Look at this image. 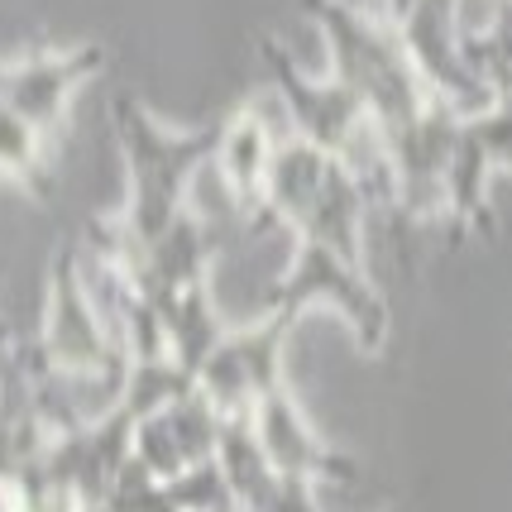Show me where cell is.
<instances>
[{
    "label": "cell",
    "mask_w": 512,
    "mask_h": 512,
    "mask_svg": "<svg viewBox=\"0 0 512 512\" xmlns=\"http://www.w3.org/2000/svg\"><path fill=\"white\" fill-rule=\"evenodd\" d=\"M111 130L125 163V206L87 225V245L134 273L144 254L168 235V225L187 211V192L197 173L216 163L221 120L201 130H173L139 96L120 91L111 96Z\"/></svg>",
    "instance_id": "cell-1"
},
{
    "label": "cell",
    "mask_w": 512,
    "mask_h": 512,
    "mask_svg": "<svg viewBox=\"0 0 512 512\" xmlns=\"http://www.w3.org/2000/svg\"><path fill=\"white\" fill-rule=\"evenodd\" d=\"M297 10L326 34L335 63L331 77L345 82L369 106L379 134L407 130L412 120H422L436 106V96L417 77L398 29L388 20L359 10L355 0H297Z\"/></svg>",
    "instance_id": "cell-3"
},
{
    "label": "cell",
    "mask_w": 512,
    "mask_h": 512,
    "mask_svg": "<svg viewBox=\"0 0 512 512\" xmlns=\"http://www.w3.org/2000/svg\"><path fill=\"white\" fill-rule=\"evenodd\" d=\"M469 130L479 134L493 173H512V96H498L484 115H469Z\"/></svg>",
    "instance_id": "cell-18"
},
{
    "label": "cell",
    "mask_w": 512,
    "mask_h": 512,
    "mask_svg": "<svg viewBox=\"0 0 512 512\" xmlns=\"http://www.w3.org/2000/svg\"><path fill=\"white\" fill-rule=\"evenodd\" d=\"M106 67V48L101 44H77L63 53H29L10 63V91L5 106L15 115H24L39 134L63 130L67 106L82 82H91Z\"/></svg>",
    "instance_id": "cell-12"
},
{
    "label": "cell",
    "mask_w": 512,
    "mask_h": 512,
    "mask_svg": "<svg viewBox=\"0 0 512 512\" xmlns=\"http://www.w3.org/2000/svg\"><path fill=\"white\" fill-rule=\"evenodd\" d=\"M355 5H359V10H369V15H379V20H388L393 29H398V24L407 20V15H412L422 0H355Z\"/></svg>",
    "instance_id": "cell-19"
},
{
    "label": "cell",
    "mask_w": 512,
    "mask_h": 512,
    "mask_svg": "<svg viewBox=\"0 0 512 512\" xmlns=\"http://www.w3.org/2000/svg\"><path fill=\"white\" fill-rule=\"evenodd\" d=\"M312 307H331V312L345 316L364 355H383L388 340H393L388 297L374 288L364 264H355V259H345V254H335L326 245L297 240L288 273L264 297V316H283L288 326H297Z\"/></svg>",
    "instance_id": "cell-5"
},
{
    "label": "cell",
    "mask_w": 512,
    "mask_h": 512,
    "mask_svg": "<svg viewBox=\"0 0 512 512\" xmlns=\"http://www.w3.org/2000/svg\"><path fill=\"white\" fill-rule=\"evenodd\" d=\"M254 48L264 58V72H268V82H273V91L283 96V111H288L297 139H307L312 149L340 158L364 182L369 201L393 211L398 206V197H393V163H388V144H383L369 106L345 82H335V77H326V82L307 77L278 39L259 34Z\"/></svg>",
    "instance_id": "cell-2"
},
{
    "label": "cell",
    "mask_w": 512,
    "mask_h": 512,
    "mask_svg": "<svg viewBox=\"0 0 512 512\" xmlns=\"http://www.w3.org/2000/svg\"><path fill=\"white\" fill-rule=\"evenodd\" d=\"M398 39L407 48V58L417 67V77L426 82V91L450 106V111L484 115L493 106V96L484 91V82L469 72L460 34H455V0H422L407 20L398 24Z\"/></svg>",
    "instance_id": "cell-9"
},
{
    "label": "cell",
    "mask_w": 512,
    "mask_h": 512,
    "mask_svg": "<svg viewBox=\"0 0 512 512\" xmlns=\"http://www.w3.org/2000/svg\"><path fill=\"white\" fill-rule=\"evenodd\" d=\"M82 512H106V508H82Z\"/></svg>",
    "instance_id": "cell-21"
},
{
    "label": "cell",
    "mask_w": 512,
    "mask_h": 512,
    "mask_svg": "<svg viewBox=\"0 0 512 512\" xmlns=\"http://www.w3.org/2000/svg\"><path fill=\"white\" fill-rule=\"evenodd\" d=\"M225 417L206 402V393H187L173 407H163L154 417L134 426V465L149 469L158 484H173L187 469L211 465L221 446Z\"/></svg>",
    "instance_id": "cell-11"
},
{
    "label": "cell",
    "mask_w": 512,
    "mask_h": 512,
    "mask_svg": "<svg viewBox=\"0 0 512 512\" xmlns=\"http://www.w3.org/2000/svg\"><path fill=\"white\" fill-rule=\"evenodd\" d=\"M249 426L264 446L268 465L288 479H302V484H355L359 479V460H350L345 450L326 446L321 436L312 431L307 412L297 407L292 388H273L268 398H259V407L249 412Z\"/></svg>",
    "instance_id": "cell-10"
},
{
    "label": "cell",
    "mask_w": 512,
    "mask_h": 512,
    "mask_svg": "<svg viewBox=\"0 0 512 512\" xmlns=\"http://www.w3.org/2000/svg\"><path fill=\"white\" fill-rule=\"evenodd\" d=\"M34 350H39V359L53 374H67V379L130 383V355L120 350L106 316L96 312V302H91L87 278H82V249L77 245H63L53 254L44 331L34 340Z\"/></svg>",
    "instance_id": "cell-6"
},
{
    "label": "cell",
    "mask_w": 512,
    "mask_h": 512,
    "mask_svg": "<svg viewBox=\"0 0 512 512\" xmlns=\"http://www.w3.org/2000/svg\"><path fill=\"white\" fill-rule=\"evenodd\" d=\"M292 326L283 316H264L254 326L225 331V340L211 350V359L201 364L197 388L221 417H249L259 398H268L273 388H283V350H288Z\"/></svg>",
    "instance_id": "cell-7"
},
{
    "label": "cell",
    "mask_w": 512,
    "mask_h": 512,
    "mask_svg": "<svg viewBox=\"0 0 512 512\" xmlns=\"http://www.w3.org/2000/svg\"><path fill=\"white\" fill-rule=\"evenodd\" d=\"M465 63L484 82V91L493 101L512 96V0H503V10H498V20H493V29L484 39L465 44Z\"/></svg>",
    "instance_id": "cell-17"
},
{
    "label": "cell",
    "mask_w": 512,
    "mask_h": 512,
    "mask_svg": "<svg viewBox=\"0 0 512 512\" xmlns=\"http://www.w3.org/2000/svg\"><path fill=\"white\" fill-rule=\"evenodd\" d=\"M168 340V355L178 359L187 374H201V364L211 359V350L225 340V326L216 302H211V283L206 288H178V292H149Z\"/></svg>",
    "instance_id": "cell-15"
},
{
    "label": "cell",
    "mask_w": 512,
    "mask_h": 512,
    "mask_svg": "<svg viewBox=\"0 0 512 512\" xmlns=\"http://www.w3.org/2000/svg\"><path fill=\"white\" fill-rule=\"evenodd\" d=\"M0 178L15 182L29 201H48L58 197V187H53V173H48L44 163V134L34 130L24 115H15L10 106H0Z\"/></svg>",
    "instance_id": "cell-16"
},
{
    "label": "cell",
    "mask_w": 512,
    "mask_h": 512,
    "mask_svg": "<svg viewBox=\"0 0 512 512\" xmlns=\"http://www.w3.org/2000/svg\"><path fill=\"white\" fill-rule=\"evenodd\" d=\"M460 125H465V115L436 101L407 130L383 134L388 163H393V197H398L393 216L398 211L407 221H436V216H446V173H450L455 139H460Z\"/></svg>",
    "instance_id": "cell-8"
},
{
    "label": "cell",
    "mask_w": 512,
    "mask_h": 512,
    "mask_svg": "<svg viewBox=\"0 0 512 512\" xmlns=\"http://www.w3.org/2000/svg\"><path fill=\"white\" fill-rule=\"evenodd\" d=\"M489 178L493 163L479 144V134L469 130V120L460 125L455 139V154H450V173H446V221H450V240L465 245V240H489L493 230V211H489Z\"/></svg>",
    "instance_id": "cell-14"
},
{
    "label": "cell",
    "mask_w": 512,
    "mask_h": 512,
    "mask_svg": "<svg viewBox=\"0 0 512 512\" xmlns=\"http://www.w3.org/2000/svg\"><path fill=\"white\" fill-rule=\"evenodd\" d=\"M5 91H10V63H0V106H5Z\"/></svg>",
    "instance_id": "cell-20"
},
{
    "label": "cell",
    "mask_w": 512,
    "mask_h": 512,
    "mask_svg": "<svg viewBox=\"0 0 512 512\" xmlns=\"http://www.w3.org/2000/svg\"><path fill=\"white\" fill-rule=\"evenodd\" d=\"M364 182L340 158L312 149L292 134L278 144L264 187V230H288L292 240L326 245L345 259L364 264V216H369Z\"/></svg>",
    "instance_id": "cell-4"
},
{
    "label": "cell",
    "mask_w": 512,
    "mask_h": 512,
    "mask_svg": "<svg viewBox=\"0 0 512 512\" xmlns=\"http://www.w3.org/2000/svg\"><path fill=\"white\" fill-rule=\"evenodd\" d=\"M278 154V139L264 125V115L254 106L221 115V144H216V163L211 173H221L230 206L245 216L259 235H264V187H268V168Z\"/></svg>",
    "instance_id": "cell-13"
}]
</instances>
